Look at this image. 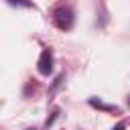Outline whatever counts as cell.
<instances>
[{
    "label": "cell",
    "mask_w": 130,
    "mask_h": 130,
    "mask_svg": "<svg viewBox=\"0 0 130 130\" xmlns=\"http://www.w3.org/2000/svg\"><path fill=\"white\" fill-rule=\"evenodd\" d=\"M53 20H55V24H57L61 30L71 28V26H73V8L67 6V4H61V6L55 10Z\"/></svg>",
    "instance_id": "obj_1"
},
{
    "label": "cell",
    "mask_w": 130,
    "mask_h": 130,
    "mask_svg": "<svg viewBox=\"0 0 130 130\" xmlns=\"http://www.w3.org/2000/svg\"><path fill=\"white\" fill-rule=\"evenodd\" d=\"M37 69L41 75H49L53 71V53L51 49H43L41 57H39V63H37Z\"/></svg>",
    "instance_id": "obj_2"
},
{
    "label": "cell",
    "mask_w": 130,
    "mask_h": 130,
    "mask_svg": "<svg viewBox=\"0 0 130 130\" xmlns=\"http://www.w3.org/2000/svg\"><path fill=\"white\" fill-rule=\"evenodd\" d=\"M89 106H93V108H100V110H104V112H118V108H114V106H108V104H104V102H100V100H95V98H91V100H89Z\"/></svg>",
    "instance_id": "obj_3"
},
{
    "label": "cell",
    "mask_w": 130,
    "mask_h": 130,
    "mask_svg": "<svg viewBox=\"0 0 130 130\" xmlns=\"http://www.w3.org/2000/svg\"><path fill=\"white\" fill-rule=\"evenodd\" d=\"M6 2L12 4V6H24V8H32V6H35L30 0H6Z\"/></svg>",
    "instance_id": "obj_4"
},
{
    "label": "cell",
    "mask_w": 130,
    "mask_h": 130,
    "mask_svg": "<svg viewBox=\"0 0 130 130\" xmlns=\"http://www.w3.org/2000/svg\"><path fill=\"white\" fill-rule=\"evenodd\" d=\"M114 130H126V124H124V122H120V124H116V126H114Z\"/></svg>",
    "instance_id": "obj_5"
},
{
    "label": "cell",
    "mask_w": 130,
    "mask_h": 130,
    "mask_svg": "<svg viewBox=\"0 0 130 130\" xmlns=\"http://www.w3.org/2000/svg\"><path fill=\"white\" fill-rule=\"evenodd\" d=\"M26 130H35V128H26Z\"/></svg>",
    "instance_id": "obj_6"
}]
</instances>
